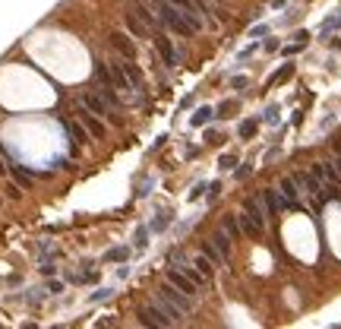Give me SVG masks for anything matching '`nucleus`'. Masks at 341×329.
<instances>
[{
	"instance_id": "c85d7f7f",
	"label": "nucleus",
	"mask_w": 341,
	"mask_h": 329,
	"mask_svg": "<svg viewBox=\"0 0 341 329\" xmlns=\"http://www.w3.org/2000/svg\"><path fill=\"white\" fill-rule=\"evenodd\" d=\"M146 238H149V231H146V228H139V235H136V247H146V244H149Z\"/></svg>"
},
{
	"instance_id": "473e14b6",
	"label": "nucleus",
	"mask_w": 341,
	"mask_h": 329,
	"mask_svg": "<svg viewBox=\"0 0 341 329\" xmlns=\"http://www.w3.org/2000/svg\"><path fill=\"white\" fill-rule=\"evenodd\" d=\"M335 168H338V174H341V152H338V159H335Z\"/></svg>"
},
{
	"instance_id": "bb28decb",
	"label": "nucleus",
	"mask_w": 341,
	"mask_h": 329,
	"mask_svg": "<svg viewBox=\"0 0 341 329\" xmlns=\"http://www.w3.org/2000/svg\"><path fill=\"white\" fill-rule=\"evenodd\" d=\"M256 127H259L256 120H246V124H240V136H253V133H256Z\"/></svg>"
},
{
	"instance_id": "dca6fc26",
	"label": "nucleus",
	"mask_w": 341,
	"mask_h": 329,
	"mask_svg": "<svg viewBox=\"0 0 341 329\" xmlns=\"http://www.w3.org/2000/svg\"><path fill=\"white\" fill-rule=\"evenodd\" d=\"M126 25H130V32H133V35H139V38H146V35H152V32H149V25L142 22V19H139V16H136L133 10L126 13Z\"/></svg>"
},
{
	"instance_id": "6e6552de",
	"label": "nucleus",
	"mask_w": 341,
	"mask_h": 329,
	"mask_svg": "<svg viewBox=\"0 0 341 329\" xmlns=\"http://www.w3.org/2000/svg\"><path fill=\"white\" fill-rule=\"evenodd\" d=\"M152 38H155V48H158V54L165 57V64L174 67V64H177V51H174V45H170V41L161 35V32H152Z\"/></svg>"
},
{
	"instance_id": "39448f33",
	"label": "nucleus",
	"mask_w": 341,
	"mask_h": 329,
	"mask_svg": "<svg viewBox=\"0 0 341 329\" xmlns=\"http://www.w3.org/2000/svg\"><path fill=\"white\" fill-rule=\"evenodd\" d=\"M139 323H142V326H174V323H170V320L155 307V304L139 307Z\"/></svg>"
},
{
	"instance_id": "5701e85b",
	"label": "nucleus",
	"mask_w": 341,
	"mask_h": 329,
	"mask_svg": "<svg viewBox=\"0 0 341 329\" xmlns=\"http://www.w3.org/2000/svg\"><path fill=\"white\" fill-rule=\"evenodd\" d=\"M291 73H294V64H284V67H281V70H278L275 76H272V85H281L284 80H291Z\"/></svg>"
},
{
	"instance_id": "423d86ee",
	"label": "nucleus",
	"mask_w": 341,
	"mask_h": 329,
	"mask_svg": "<svg viewBox=\"0 0 341 329\" xmlns=\"http://www.w3.org/2000/svg\"><path fill=\"white\" fill-rule=\"evenodd\" d=\"M168 282H170V285H177V288H180L183 294H190V298H193L196 291H199V288L193 285V279H190V275H186L183 269H170V272H168Z\"/></svg>"
},
{
	"instance_id": "aec40b11",
	"label": "nucleus",
	"mask_w": 341,
	"mask_h": 329,
	"mask_svg": "<svg viewBox=\"0 0 341 329\" xmlns=\"http://www.w3.org/2000/svg\"><path fill=\"white\" fill-rule=\"evenodd\" d=\"M202 256H209V259H212L215 266H221V263H225V256H221V250H218L215 244H212V241H206V244H202Z\"/></svg>"
},
{
	"instance_id": "2eb2a0df",
	"label": "nucleus",
	"mask_w": 341,
	"mask_h": 329,
	"mask_svg": "<svg viewBox=\"0 0 341 329\" xmlns=\"http://www.w3.org/2000/svg\"><path fill=\"white\" fill-rule=\"evenodd\" d=\"M111 82H114L117 89H130V80H126V70H123L120 60H114V64H111Z\"/></svg>"
},
{
	"instance_id": "2f4dec72",
	"label": "nucleus",
	"mask_w": 341,
	"mask_h": 329,
	"mask_svg": "<svg viewBox=\"0 0 341 329\" xmlns=\"http://www.w3.org/2000/svg\"><path fill=\"white\" fill-rule=\"evenodd\" d=\"M221 168H234V155H225V159H221Z\"/></svg>"
},
{
	"instance_id": "ddd939ff",
	"label": "nucleus",
	"mask_w": 341,
	"mask_h": 329,
	"mask_svg": "<svg viewBox=\"0 0 341 329\" xmlns=\"http://www.w3.org/2000/svg\"><path fill=\"white\" fill-rule=\"evenodd\" d=\"M281 193H284V209H297V177L281 180Z\"/></svg>"
},
{
	"instance_id": "cd10ccee",
	"label": "nucleus",
	"mask_w": 341,
	"mask_h": 329,
	"mask_svg": "<svg viewBox=\"0 0 341 329\" xmlns=\"http://www.w3.org/2000/svg\"><path fill=\"white\" fill-rule=\"evenodd\" d=\"M66 127H70V133L76 136V143H85V130H79L76 124H66Z\"/></svg>"
},
{
	"instance_id": "7c9ffc66",
	"label": "nucleus",
	"mask_w": 341,
	"mask_h": 329,
	"mask_svg": "<svg viewBox=\"0 0 341 329\" xmlns=\"http://www.w3.org/2000/svg\"><path fill=\"white\" fill-rule=\"evenodd\" d=\"M126 256V250H111V253H108V259H123Z\"/></svg>"
},
{
	"instance_id": "b1692460",
	"label": "nucleus",
	"mask_w": 341,
	"mask_h": 329,
	"mask_svg": "<svg viewBox=\"0 0 341 329\" xmlns=\"http://www.w3.org/2000/svg\"><path fill=\"white\" fill-rule=\"evenodd\" d=\"M180 269H183V272H186V275H190V279H193V285H196V288H202V285L209 282L206 275H202L199 269H193V266H180Z\"/></svg>"
},
{
	"instance_id": "9b49d317",
	"label": "nucleus",
	"mask_w": 341,
	"mask_h": 329,
	"mask_svg": "<svg viewBox=\"0 0 341 329\" xmlns=\"http://www.w3.org/2000/svg\"><path fill=\"white\" fill-rule=\"evenodd\" d=\"M133 13L139 16V19L146 22V25H149V32H158V25H161V19H158V16H155V13L149 10L146 3H139V0H136V3H133Z\"/></svg>"
},
{
	"instance_id": "0eeeda50",
	"label": "nucleus",
	"mask_w": 341,
	"mask_h": 329,
	"mask_svg": "<svg viewBox=\"0 0 341 329\" xmlns=\"http://www.w3.org/2000/svg\"><path fill=\"white\" fill-rule=\"evenodd\" d=\"M76 114H79V120H82L85 127H89V133H92V136H105V124H101V120H98L95 114H92V111L85 108V105L76 108Z\"/></svg>"
},
{
	"instance_id": "9d476101",
	"label": "nucleus",
	"mask_w": 341,
	"mask_h": 329,
	"mask_svg": "<svg viewBox=\"0 0 341 329\" xmlns=\"http://www.w3.org/2000/svg\"><path fill=\"white\" fill-rule=\"evenodd\" d=\"M262 206H266V215H278L284 209V200H278V190H262Z\"/></svg>"
},
{
	"instance_id": "f3484780",
	"label": "nucleus",
	"mask_w": 341,
	"mask_h": 329,
	"mask_svg": "<svg viewBox=\"0 0 341 329\" xmlns=\"http://www.w3.org/2000/svg\"><path fill=\"white\" fill-rule=\"evenodd\" d=\"M313 171H316V174L326 180V184H338V180H341V174H338L335 164H313Z\"/></svg>"
},
{
	"instance_id": "412c9836",
	"label": "nucleus",
	"mask_w": 341,
	"mask_h": 329,
	"mask_svg": "<svg viewBox=\"0 0 341 329\" xmlns=\"http://www.w3.org/2000/svg\"><path fill=\"white\" fill-rule=\"evenodd\" d=\"M225 231L231 238H240V222H237V215H225Z\"/></svg>"
},
{
	"instance_id": "7ed1b4c3",
	"label": "nucleus",
	"mask_w": 341,
	"mask_h": 329,
	"mask_svg": "<svg viewBox=\"0 0 341 329\" xmlns=\"http://www.w3.org/2000/svg\"><path fill=\"white\" fill-rule=\"evenodd\" d=\"M158 294H165V298H168L177 310H180L183 317L193 310V298H190V294H183L180 288H177V285H170V282H168V285H161V291H158Z\"/></svg>"
},
{
	"instance_id": "f257e3e1",
	"label": "nucleus",
	"mask_w": 341,
	"mask_h": 329,
	"mask_svg": "<svg viewBox=\"0 0 341 329\" xmlns=\"http://www.w3.org/2000/svg\"><path fill=\"white\" fill-rule=\"evenodd\" d=\"M146 3L152 6V10L158 13V19L168 25L170 32H177V35H186L190 38L193 35V25L183 19V13H180V6H174V3H168V0H146Z\"/></svg>"
},
{
	"instance_id": "a211bd4d",
	"label": "nucleus",
	"mask_w": 341,
	"mask_h": 329,
	"mask_svg": "<svg viewBox=\"0 0 341 329\" xmlns=\"http://www.w3.org/2000/svg\"><path fill=\"white\" fill-rule=\"evenodd\" d=\"M120 64H123V70H126V80H130V89H142V73L139 70H136V64H133V60H120Z\"/></svg>"
},
{
	"instance_id": "6ab92c4d",
	"label": "nucleus",
	"mask_w": 341,
	"mask_h": 329,
	"mask_svg": "<svg viewBox=\"0 0 341 329\" xmlns=\"http://www.w3.org/2000/svg\"><path fill=\"white\" fill-rule=\"evenodd\" d=\"M212 244H215V247L221 250V256H225V263L231 259V241H227V235H221V231H215V235H212Z\"/></svg>"
},
{
	"instance_id": "4468645a",
	"label": "nucleus",
	"mask_w": 341,
	"mask_h": 329,
	"mask_svg": "<svg viewBox=\"0 0 341 329\" xmlns=\"http://www.w3.org/2000/svg\"><path fill=\"white\" fill-rule=\"evenodd\" d=\"M111 45H114L117 51H120V54L126 57V60H133V54H136V48H133V41L123 35V32H114V35H111Z\"/></svg>"
},
{
	"instance_id": "4be33fe9",
	"label": "nucleus",
	"mask_w": 341,
	"mask_h": 329,
	"mask_svg": "<svg viewBox=\"0 0 341 329\" xmlns=\"http://www.w3.org/2000/svg\"><path fill=\"white\" fill-rule=\"evenodd\" d=\"M193 266H196V269H199L202 275H206V279L212 275V269H215V263H212L209 256H196V263H193Z\"/></svg>"
},
{
	"instance_id": "f8f14e48",
	"label": "nucleus",
	"mask_w": 341,
	"mask_h": 329,
	"mask_svg": "<svg viewBox=\"0 0 341 329\" xmlns=\"http://www.w3.org/2000/svg\"><path fill=\"white\" fill-rule=\"evenodd\" d=\"M155 307H158V310H161V314H165V317H168V320H170L174 326H177V323L183 320V314H180V310H177L174 304H170V301L165 298V294H158V298H155Z\"/></svg>"
},
{
	"instance_id": "c756f323",
	"label": "nucleus",
	"mask_w": 341,
	"mask_h": 329,
	"mask_svg": "<svg viewBox=\"0 0 341 329\" xmlns=\"http://www.w3.org/2000/svg\"><path fill=\"white\" fill-rule=\"evenodd\" d=\"M6 193H10L13 200H19V187H16V184H6Z\"/></svg>"
},
{
	"instance_id": "f03ea898",
	"label": "nucleus",
	"mask_w": 341,
	"mask_h": 329,
	"mask_svg": "<svg viewBox=\"0 0 341 329\" xmlns=\"http://www.w3.org/2000/svg\"><path fill=\"white\" fill-rule=\"evenodd\" d=\"M240 231H243V235H250V238H262V231H266V212L259 209V203H256V200H246L243 203Z\"/></svg>"
},
{
	"instance_id": "393cba45",
	"label": "nucleus",
	"mask_w": 341,
	"mask_h": 329,
	"mask_svg": "<svg viewBox=\"0 0 341 329\" xmlns=\"http://www.w3.org/2000/svg\"><path fill=\"white\" fill-rule=\"evenodd\" d=\"M212 117H215V114H212V108H199V111L193 114V127H202V124H209Z\"/></svg>"
},
{
	"instance_id": "20e7f679",
	"label": "nucleus",
	"mask_w": 341,
	"mask_h": 329,
	"mask_svg": "<svg viewBox=\"0 0 341 329\" xmlns=\"http://www.w3.org/2000/svg\"><path fill=\"white\" fill-rule=\"evenodd\" d=\"M82 105L92 111V114H101V117H108V120H117V114L114 111H111V105L105 98H101V95H92V92H85L82 95Z\"/></svg>"
},
{
	"instance_id": "a878e982",
	"label": "nucleus",
	"mask_w": 341,
	"mask_h": 329,
	"mask_svg": "<svg viewBox=\"0 0 341 329\" xmlns=\"http://www.w3.org/2000/svg\"><path fill=\"white\" fill-rule=\"evenodd\" d=\"M231 111H234V98H227V101H221V105H218V114L221 117H231Z\"/></svg>"
},
{
	"instance_id": "1a4fd4ad",
	"label": "nucleus",
	"mask_w": 341,
	"mask_h": 329,
	"mask_svg": "<svg viewBox=\"0 0 341 329\" xmlns=\"http://www.w3.org/2000/svg\"><path fill=\"white\" fill-rule=\"evenodd\" d=\"M177 6H180L183 19L193 25V32H199V29H202V16H199V10H196V3H193V0H177Z\"/></svg>"
}]
</instances>
